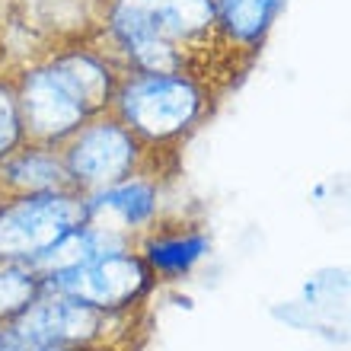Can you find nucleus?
<instances>
[{"label": "nucleus", "mask_w": 351, "mask_h": 351, "mask_svg": "<svg viewBox=\"0 0 351 351\" xmlns=\"http://www.w3.org/2000/svg\"><path fill=\"white\" fill-rule=\"evenodd\" d=\"M102 26L106 51L138 74H185L198 80L202 61L214 71L221 48H233L217 29L214 0H106Z\"/></svg>", "instance_id": "1"}, {"label": "nucleus", "mask_w": 351, "mask_h": 351, "mask_svg": "<svg viewBox=\"0 0 351 351\" xmlns=\"http://www.w3.org/2000/svg\"><path fill=\"white\" fill-rule=\"evenodd\" d=\"M125 67L106 48H61L19 67L16 93L26 141L61 147L80 125L112 109Z\"/></svg>", "instance_id": "2"}, {"label": "nucleus", "mask_w": 351, "mask_h": 351, "mask_svg": "<svg viewBox=\"0 0 351 351\" xmlns=\"http://www.w3.org/2000/svg\"><path fill=\"white\" fill-rule=\"evenodd\" d=\"M211 90L185 74H138L125 71L112 99V112L147 147L169 150L204 119Z\"/></svg>", "instance_id": "3"}, {"label": "nucleus", "mask_w": 351, "mask_h": 351, "mask_svg": "<svg viewBox=\"0 0 351 351\" xmlns=\"http://www.w3.org/2000/svg\"><path fill=\"white\" fill-rule=\"evenodd\" d=\"M157 154L160 150L147 147L112 109L80 125L61 144L67 182L80 195H96L131 176L150 173V163L157 160Z\"/></svg>", "instance_id": "4"}, {"label": "nucleus", "mask_w": 351, "mask_h": 351, "mask_svg": "<svg viewBox=\"0 0 351 351\" xmlns=\"http://www.w3.org/2000/svg\"><path fill=\"white\" fill-rule=\"evenodd\" d=\"M86 223V195L74 189L16 195L0 208V262L29 265Z\"/></svg>", "instance_id": "5"}, {"label": "nucleus", "mask_w": 351, "mask_h": 351, "mask_svg": "<svg viewBox=\"0 0 351 351\" xmlns=\"http://www.w3.org/2000/svg\"><path fill=\"white\" fill-rule=\"evenodd\" d=\"M154 281L157 278L147 268V262L141 259V252L128 250L99 256L80 268H71L64 275L48 278V281H42V291L77 297V300H84L96 310H106V313H125L150 294Z\"/></svg>", "instance_id": "6"}, {"label": "nucleus", "mask_w": 351, "mask_h": 351, "mask_svg": "<svg viewBox=\"0 0 351 351\" xmlns=\"http://www.w3.org/2000/svg\"><path fill=\"white\" fill-rule=\"evenodd\" d=\"M119 313H106L96 306L55 291H42L23 313L10 323V329L36 345H58V348H102L109 326Z\"/></svg>", "instance_id": "7"}, {"label": "nucleus", "mask_w": 351, "mask_h": 351, "mask_svg": "<svg viewBox=\"0 0 351 351\" xmlns=\"http://www.w3.org/2000/svg\"><path fill=\"white\" fill-rule=\"evenodd\" d=\"M157 214L160 179L150 173H138L125 182L112 185V189L86 195V221L128 233V237H134V243L150 223H157Z\"/></svg>", "instance_id": "8"}, {"label": "nucleus", "mask_w": 351, "mask_h": 351, "mask_svg": "<svg viewBox=\"0 0 351 351\" xmlns=\"http://www.w3.org/2000/svg\"><path fill=\"white\" fill-rule=\"evenodd\" d=\"M134 250L141 252V259L147 262L154 278L173 281V278L189 275V271L208 256L211 240H208L204 230H195V227L150 223L147 230L138 237Z\"/></svg>", "instance_id": "9"}, {"label": "nucleus", "mask_w": 351, "mask_h": 351, "mask_svg": "<svg viewBox=\"0 0 351 351\" xmlns=\"http://www.w3.org/2000/svg\"><path fill=\"white\" fill-rule=\"evenodd\" d=\"M61 189H71L64 160H61V147L26 141L7 160H0V195L3 198L61 192Z\"/></svg>", "instance_id": "10"}, {"label": "nucleus", "mask_w": 351, "mask_h": 351, "mask_svg": "<svg viewBox=\"0 0 351 351\" xmlns=\"http://www.w3.org/2000/svg\"><path fill=\"white\" fill-rule=\"evenodd\" d=\"M285 0H214L221 36L240 51H256Z\"/></svg>", "instance_id": "11"}, {"label": "nucleus", "mask_w": 351, "mask_h": 351, "mask_svg": "<svg viewBox=\"0 0 351 351\" xmlns=\"http://www.w3.org/2000/svg\"><path fill=\"white\" fill-rule=\"evenodd\" d=\"M38 294H42V278L32 268L0 262V326L13 323Z\"/></svg>", "instance_id": "12"}, {"label": "nucleus", "mask_w": 351, "mask_h": 351, "mask_svg": "<svg viewBox=\"0 0 351 351\" xmlns=\"http://www.w3.org/2000/svg\"><path fill=\"white\" fill-rule=\"evenodd\" d=\"M23 144H26V128L19 112L16 74H0V160H7Z\"/></svg>", "instance_id": "13"}, {"label": "nucleus", "mask_w": 351, "mask_h": 351, "mask_svg": "<svg viewBox=\"0 0 351 351\" xmlns=\"http://www.w3.org/2000/svg\"><path fill=\"white\" fill-rule=\"evenodd\" d=\"M3 202H7V198H3V195H0V208H3Z\"/></svg>", "instance_id": "14"}]
</instances>
